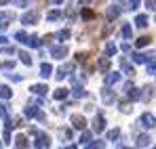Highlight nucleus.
Returning a JSON list of instances; mask_svg holds the SVG:
<instances>
[{"instance_id":"obj_39","label":"nucleus","mask_w":156,"mask_h":149,"mask_svg":"<svg viewBox=\"0 0 156 149\" xmlns=\"http://www.w3.org/2000/svg\"><path fill=\"white\" fill-rule=\"evenodd\" d=\"M0 67L2 69H13L15 67V61H0Z\"/></svg>"},{"instance_id":"obj_23","label":"nucleus","mask_w":156,"mask_h":149,"mask_svg":"<svg viewBox=\"0 0 156 149\" xmlns=\"http://www.w3.org/2000/svg\"><path fill=\"white\" fill-rule=\"evenodd\" d=\"M135 25H137V27H148V17H146L144 13L137 15V17H135Z\"/></svg>"},{"instance_id":"obj_22","label":"nucleus","mask_w":156,"mask_h":149,"mask_svg":"<svg viewBox=\"0 0 156 149\" xmlns=\"http://www.w3.org/2000/svg\"><path fill=\"white\" fill-rule=\"evenodd\" d=\"M38 111H40V109H38L36 105H27L26 109H23V113H26L27 118H36V116H38Z\"/></svg>"},{"instance_id":"obj_12","label":"nucleus","mask_w":156,"mask_h":149,"mask_svg":"<svg viewBox=\"0 0 156 149\" xmlns=\"http://www.w3.org/2000/svg\"><path fill=\"white\" fill-rule=\"evenodd\" d=\"M23 44H27V46H32V49H40V46H42V40H40L38 36H27Z\"/></svg>"},{"instance_id":"obj_18","label":"nucleus","mask_w":156,"mask_h":149,"mask_svg":"<svg viewBox=\"0 0 156 149\" xmlns=\"http://www.w3.org/2000/svg\"><path fill=\"white\" fill-rule=\"evenodd\" d=\"M120 36H122L125 40H131V38H133V29H131L129 23H122V27H120Z\"/></svg>"},{"instance_id":"obj_2","label":"nucleus","mask_w":156,"mask_h":149,"mask_svg":"<svg viewBox=\"0 0 156 149\" xmlns=\"http://www.w3.org/2000/svg\"><path fill=\"white\" fill-rule=\"evenodd\" d=\"M38 19H40V13H38V11H27V13L21 15V23H26V25L38 23Z\"/></svg>"},{"instance_id":"obj_36","label":"nucleus","mask_w":156,"mask_h":149,"mask_svg":"<svg viewBox=\"0 0 156 149\" xmlns=\"http://www.w3.org/2000/svg\"><path fill=\"white\" fill-rule=\"evenodd\" d=\"M59 17H61V11H49V13H47V19H49V21H57Z\"/></svg>"},{"instance_id":"obj_5","label":"nucleus","mask_w":156,"mask_h":149,"mask_svg":"<svg viewBox=\"0 0 156 149\" xmlns=\"http://www.w3.org/2000/svg\"><path fill=\"white\" fill-rule=\"evenodd\" d=\"M137 124H141L144 128H154V126H156V118L152 116V113H144L141 120H139Z\"/></svg>"},{"instance_id":"obj_13","label":"nucleus","mask_w":156,"mask_h":149,"mask_svg":"<svg viewBox=\"0 0 156 149\" xmlns=\"http://www.w3.org/2000/svg\"><path fill=\"white\" fill-rule=\"evenodd\" d=\"M131 59H133V63L141 65V63H146V61H148V55H144V52L135 50V52H131Z\"/></svg>"},{"instance_id":"obj_47","label":"nucleus","mask_w":156,"mask_h":149,"mask_svg":"<svg viewBox=\"0 0 156 149\" xmlns=\"http://www.w3.org/2000/svg\"><path fill=\"white\" fill-rule=\"evenodd\" d=\"M0 55H15V49H13V46H6V49H2Z\"/></svg>"},{"instance_id":"obj_35","label":"nucleus","mask_w":156,"mask_h":149,"mask_svg":"<svg viewBox=\"0 0 156 149\" xmlns=\"http://www.w3.org/2000/svg\"><path fill=\"white\" fill-rule=\"evenodd\" d=\"M19 57H21V63H23V65H32V57H30V52L21 50V52H19Z\"/></svg>"},{"instance_id":"obj_48","label":"nucleus","mask_w":156,"mask_h":149,"mask_svg":"<svg viewBox=\"0 0 156 149\" xmlns=\"http://www.w3.org/2000/svg\"><path fill=\"white\" fill-rule=\"evenodd\" d=\"M84 59H87V52H78V55H76V61H78V63H84Z\"/></svg>"},{"instance_id":"obj_41","label":"nucleus","mask_w":156,"mask_h":149,"mask_svg":"<svg viewBox=\"0 0 156 149\" xmlns=\"http://www.w3.org/2000/svg\"><path fill=\"white\" fill-rule=\"evenodd\" d=\"M137 4H139V0H129V2H127V8H129V11H135Z\"/></svg>"},{"instance_id":"obj_25","label":"nucleus","mask_w":156,"mask_h":149,"mask_svg":"<svg viewBox=\"0 0 156 149\" xmlns=\"http://www.w3.org/2000/svg\"><path fill=\"white\" fill-rule=\"evenodd\" d=\"M74 84H76V82H74ZM72 95H74V97H76V99H80V97H87V90H84V88H82V86H74V88H72Z\"/></svg>"},{"instance_id":"obj_32","label":"nucleus","mask_w":156,"mask_h":149,"mask_svg":"<svg viewBox=\"0 0 156 149\" xmlns=\"http://www.w3.org/2000/svg\"><path fill=\"white\" fill-rule=\"evenodd\" d=\"M89 141H93V132L91 130H82V137H80V143H89Z\"/></svg>"},{"instance_id":"obj_10","label":"nucleus","mask_w":156,"mask_h":149,"mask_svg":"<svg viewBox=\"0 0 156 149\" xmlns=\"http://www.w3.org/2000/svg\"><path fill=\"white\" fill-rule=\"evenodd\" d=\"M70 120H72V126H74V128H76V130H84V128H87V120H84V116H72V118H70Z\"/></svg>"},{"instance_id":"obj_14","label":"nucleus","mask_w":156,"mask_h":149,"mask_svg":"<svg viewBox=\"0 0 156 149\" xmlns=\"http://www.w3.org/2000/svg\"><path fill=\"white\" fill-rule=\"evenodd\" d=\"M47 90H49V88H47L44 84H34V86L30 88V93H34V95H38V97H44Z\"/></svg>"},{"instance_id":"obj_6","label":"nucleus","mask_w":156,"mask_h":149,"mask_svg":"<svg viewBox=\"0 0 156 149\" xmlns=\"http://www.w3.org/2000/svg\"><path fill=\"white\" fill-rule=\"evenodd\" d=\"M70 72H74V63H66V65H61V67L57 69V74H55V78H57V80H63L66 76L70 74Z\"/></svg>"},{"instance_id":"obj_4","label":"nucleus","mask_w":156,"mask_h":149,"mask_svg":"<svg viewBox=\"0 0 156 149\" xmlns=\"http://www.w3.org/2000/svg\"><path fill=\"white\" fill-rule=\"evenodd\" d=\"M51 55L55 59H63V57H68V46L66 44H57V46L51 49Z\"/></svg>"},{"instance_id":"obj_20","label":"nucleus","mask_w":156,"mask_h":149,"mask_svg":"<svg viewBox=\"0 0 156 149\" xmlns=\"http://www.w3.org/2000/svg\"><path fill=\"white\" fill-rule=\"evenodd\" d=\"M150 143H152V139H150L148 134H139V137H137V147H139V149H141V147H148Z\"/></svg>"},{"instance_id":"obj_28","label":"nucleus","mask_w":156,"mask_h":149,"mask_svg":"<svg viewBox=\"0 0 156 149\" xmlns=\"http://www.w3.org/2000/svg\"><path fill=\"white\" fill-rule=\"evenodd\" d=\"M13 19H15L13 13H0V23L2 25H9V21H13Z\"/></svg>"},{"instance_id":"obj_58","label":"nucleus","mask_w":156,"mask_h":149,"mask_svg":"<svg viewBox=\"0 0 156 149\" xmlns=\"http://www.w3.org/2000/svg\"><path fill=\"white\" fill-rule=\"evenodd\" d=\"M0 149H4V143H0Z\"/></svg>"},{"instance_id":"obj_9","label":"nucleus","mask_w":156,"mask_h":149,"mask_svg":"<svg viewBox=\"0 0 156 149\" xmlns=\"http://www.w3.org/2000/svg\"><path fill=\"white\" fill-rule=\"evenodd\" d=\"M114 99H116V97H114V90H112L110 86H105L104 90H101V101H104L105 105H112Z\"/></svg>"},{"instance_id":"obj_40","label":"nucleus","mask_w":156,"mask_h":149,"mask_svg":"<svg viewBox=\"0 0 156 149\" xmlns=\"http://www.w3.org/2000/svg\"><path fill=\"white\" fill-rule=\"evenodd\" d=\"M26 38H27L26 32H17V34H15V40H19V42H26Z\"/></svg>"},{"instance_id":"obj_54","label":"nucleus","mask_w":156,"mask_h":149,"mask_svg":"<svg viewBox=\"0 0 156 149\" xmlns=\"http://www.w3.org/2000/svg\"><path fill=\"white\" fill-rule=\"evenodd\" d=\"M53 2H55V4H61V2H63V0H53Z\"/></svg>"},{"instance_id":"obj_49","label":"nucleus","mask_w":156,"mask_h":149,"mask_svg":"<svg viewBox=\"0 0 156 149\" xmlns=\"http://www.w3.org/2000/svg\"><path fill=\"white\" fill-rule=\"evenodd\" d=\"M131 88H133V82H125V84H122V93H127V90H131Z\"/></svg>"},{"instance_id":"obj_19","label":"nucleus","mask_w":156,"mask_h":149,"mask_svg":"<svg viewBox=\"0 0 156 149\" xmlns=\"http://www.w3.org/2000/svg\"><path fill=\"white\" fill-rule=\"evenodd\" d=\"M68 95H70L68 88H57V90L53 93V97H55L57 101H66V99H68Z\"/></svg>"},{"instance_id":"obj_26","label":"nucleus","mask_w":156,"mask_h":149,"mask_svg":"<svg viewBox=\"0 0 156 149\" xmlns=\"http://www.w3.org/2000/svg\"><path fill=\"white\" fill-rule=\"evenodd\" d=\"M51 74H53V67L49 63H42V65H40V76H42V78H49Z\"/></svg>"},{"instance_id":"obj_46","label":"nucleus","mask_w":156,"mask_h":149,"mask_svg":"<svg viewBox=\"0 0 156 149\" xmlns=\"http://www.w3.org/2000/svg\"><path fill=\"white\" fill-rule=\"evenodd\" d=\"M6 76H9V80H13V82H21V80H23L21 76H17V74H6Z\"/></svg>"},{"instance_id":"obj_15","label":"nucleus","mask_w":156,"mask_h":149,"mask_svg":"<svg viewBox=\"0 0 156 149\" xmlns=\"http://www.w3.org/2000/svg\"><path fill=\"white\" fill-rule=\"evenodd\" d=\"M97 67H99V72H101V74H108V72H110V59H108L105 55L101 57V59H99Z\"/></svg>"},{"instance_id":"obj_17","label":"nucleus","mask_w":156,"mask_h":149,"mask_svg":"<svg viewBox=\"0 0 156 149\" xmlns=\"http://www.w3.org/2000/svg\"><path fill=\"white\" fill-rule=\"evenodd\" d=\"M120 69H122V72H125L127 76H131V78L135 76V69L131 67L129 63H127V59H122V57H120Z\"/></svg>"},{"instance_id":"obj_27","label":"nucleus","mask_w":156,"mask_h":149,"mask_svg":"<svg viewBox=\"0 0 156 149\" xmlns=\"http://www.w3.org/2000/svg\"><path fill=\"white\" fill-rule=\"evenodd\" d=\"M125 95L129 97V101H139V88H135V86H133V88H131V90H127Z\"/></svg>"},{"instance_id":"obj_53","label":"nucleus","mask_w":156,"mask_h":149,"mask_svg":"<svg viewBox=\"0 0 156 149\" xmlns=\"http://www.w3.org/2000/svg\"><path fill=\"white\" fill-rule=\"evenodd\" d=\"M118 149H133V147H125V145H118ZM139 149V147H137Z\"/></svg>"},{"instance_id":"obj_37","label":"nucleus","mask_w":156,"mask_h":149,"mask_svg":"<svg viewBox=\"0 0 156 149\" xmlns=\"http://www.w3.org/2000/svg\"><path fill=\"white\" fill-rule=\"evenodd\" d=\"M118 107H120V111H122V113H131V103H127V101H120V103H118Z\"/></svg>"},{"instance_id":"obj_31","label":"nucleus","mask_w":156,"mask_h":149,"mask_svg":"<svg viewBox=\"0 0 156 149\" xmlns=\"http://www.w3.org/2000/svg\"><path fill=\"white\" fill-rule=\"evenodd\" d=\"M118 137H120V128H112V130L105 134V139H108V141H116Z\"/></svg>"},{"instance_id":"obj_55","label":"nucleus","mask_w":156,"mask_h":149,"mask_svg":"<svg viewBox=\"0 0 156 149\" xmlns=\"http://www.w3.org/2000/svg\"><path fill=\"white\" fill-rule=\"evenodd\" d=\"M6 2H11V0H0V4H6Z\"/></svg>"},{"instance_id":"obj_33","label":"nucleus","mask_w":156,"mask_h":149,"mask_svg":"<svg viewBox=\"0 0 156 149\" xmlns=\"http://www.w3.org/2000/svg\"><path fill=\"white\" fill-rule=\"evenodd\" d=\"M0 97H2V99H11V97H13V90H11L9 86H0Z\"/></svg>"},{"instance_id":"obj_16","label":"nucleus","mask_w":156,"mask_h":149,"mask_svg":"<svg viewBox=\"0 0 156 149\" xmlns=\"http://www.w3.org/2000/svg\"><path fill=\"white\" fill-rule=\"evenodd\" d=\"M15 145H17V149H27L30 147V141H27L23 134H17L15 137Z\"/></svg>"},{"instance_id":"obj_57","label":"nucleus","mask_w":156,"mask_h":149,"mask_svg":"<svg viewBox=\"0 0 156 149\" xmlns=\"http://www.w3.org/2000/svg\"><path fill=\"white\" fill-rule=\"evenodd\" d=\"M80 2H82V4H87V2H89V0H80Z\"/></svg>"},{"instance_id":"obj_44","label":"nucleus","mask_w":156,"mask_h":149,"mask_svg":"<svg viewBox=\"0 0 156 149\" xmlns=\"http://www.w3.org/2000/svg\"><path fill=\"white\" fill-rule=\"evenodd\" d=\"M61 137H66V139L70 141V139H72V130H70V128H63V130H61Z\"/></svg>"},{"instance_id":"obj_24","label":"nucleus","mask_w":156,"mask_h":149,"mask_svg":"<svg viewBox=\"0 0 156 149\" xmlns=\"http://www.w3.org/2000/svg\"><path fill=\"white\" fill-rule=\"evenodd\" d=\"M80 17H82L84 21H91V19H95V13H93L91 8H82V11H80Z\"/></svg>"},{"instance_id":"obj_30","label":"nucleus","mask_w":156,"mask_h":149,"mask_svg":"<svg viewBox=\"0 0 156 149\" xmlns=\"http://www.w3.org/2000/svg\"><path fill=\"white\" fill-rule=\"evenodd\" d=\"M70 36H72V34H70V29H61V32H57V36H55V38H57V40H61V42H66V40H70Z\"/></svg>"},{"instance_id":"obj_1","label":"nucleus","mask_w":156,"mask_h":149,"mask_svg":"<svg viewBox=\"0 0 156 149\" xmlns=\"http://www.w3.org/2000/svg\"><path fill=\"white\" fill-rule=\"evenodd\" d=\"M34 137H36V141H34V149H49V147H51V139H49V134L36 130Z\"/></svg>"},{"instance_id":"obj_52","label":"nucleus","mask_w":156,"mask_h":149,"mask_svg":"<svg viewBox=\"0 0 156 149\" xmlns=\"http://www.w3.org/2000/svg\"><path fill=\"white\" fill-rule=\"evenodd\" d=\"M13 2H15L17 6H26V4H27V0H13Z\"/></svg>"},{"instance_id":"obj_34","label":"nucleus","mask_w":156,"mask_h":149,"mask_svg":"<svg viewBox=\"0 0 156 149\" xmlns=\"http://www.w3.org/2000/svg\"><path fill=\"white\" fill-rule=\"evenodd\" d=\"M146 69H148V74H156V59H148L146 61Z\"/></svg>"},{"instance_id":"obj_42","label":"nucleus","mask_w":156,"mask_h":149,"mask_svg":"<svg viewBox=\"0 0 156 149\" xmlns=\"http://www.w3.org/2000/svg\"><path fill=\"white\" fill-rule=\"evenodd\" d=\"M66 17L74 21V19H76V11H74V8H68V11H66Z\"/></svg>"},{"instance_id":"obj_11","label":"nucleus","mask_w":156,"mask_h":149,"mask_svg":"<svg viewBox=\"0 0 156 149\" xmlns=\"http://www.w3.org/2000/svg\"><path fill=\"white\" fill-rule=\"evenodd\" d=\"M120 78H122V76L116 74V72H108V74H105V86H112V84L120 82Z\"/></svg>"},{"instance_id":"obj_59","label":"nucleus","mask_w":156,"mask_h":149,"mask_svg":"<svg viewBox=\"0 0 156 149\" xmlns=\"http://www.w3.org/2000/svg\"><path fill=\"white\" fill-rule=\"evenodd\" d=\"M116 2H125V0H116Z\"/></svg>"},{"instance_id":"obj_29","label":"nucleus","mask_w":156,"mask_h":149,"mask_svg":"<svg viewBox=\"0 0 156 149\" xmlns=\"http://www.w3.org/2000/svg\"><path fill=\"white\" fill-rule=\"evenodd\" d=\"M105 141H89L87 143V149H104Z\"/></svg>"},{"instance_id":"obj_8","label":"nucleus","mask_w":156,"mask_h":149,"mask_svg":"<svg viewBox=\"0 0 156 149\" xmlns=\"http://www.w3.org/2000/svg\"><path fill=\"white\" fill-rule=\"evenodd\" d=\"M104 128H105V120H104V113L99 111L95 116V120H93V132H101Z\"/></svg>"},{"instance_id":"obj_45","label":"nucleus","mask_w":156,"mask_h":149,"mask_svg":"<svg viewBox=\"0 0 156 149\" xmlns=\"http://www.w3.org/2000/svg\"><path fill=\"white\" fill-rule=\"evenodd\" d=\"M53 38H55L53 34H47V36L42 38V44H51V42H53Z\"/></svg>"},{"instance_id":"obj_7","label":"nucleus","mask_w":156,"mask_h":149,"mask_svg":"<svg viewBox=\"0 0 156 149\" xmlns=\"http://www.w3.org/2000/svg\"><path fill=\"white\" fill-rule=\"evenodd\" d=\"M120 13H122V6H108L105 8V19L108 21H114Z\"/></svg>"},{"instance_id":"obj_21","label":"nucleus","mask_w":156,"mask_h":149,"mask_svg":"<svg viewBox=\"0 0 156 149\" xmlns=\"http://www.w3.org/2000/svg\"><path fill=\"white\" fill-rule=\"evenodd\" d=\"M150 42H152V38H150V36H141V38H137V40H135V46H137V49H144V46H148Z\"/></svg>"},{"instance_id":"obj_38","label":"nucleus","mask_w":156,"mask_h":149,"mask_svg":"<svg viewBox=\"0 0 156 149\" xmlns=\"http://www.w3.org/2000/svg\"><path fill=\"white\" fill-rule=\"evenodd\" d=\"M114 52H116V46H114V44H112V42H108V44H105V57H112V55H114Z\"/></svg>"},{"instance_id":"obj_43","label":"nucleus","mask_w":156,"mask_h":149,"mask_svg":"<svg viewBox=\"0 0 156 149\" xmlns=\"http://www.w3.org/2000/svg\"><path fill=\"white\" fill-rule=\"evenodd\" d=\"M144 2H146V6L150 11H156V0H144Z\"/></svg>"},{"instance_id":"obj_3","label":"nucleus","mask_w":156,"mask_h":149,"mask_svg":"<svg viewBox=\"0 0 156 149\" xmlns=\"http://www.w3.org/2000/svg\"><path fill=\"white\" fill-rule=\"evenodd\" d=\"M152 97H154V86H152V84H146V86L139 90V99L144 101V103H148Z\"/></svg>"},{"instance_id":"obj_56","label":"nucleus","mask_w":156,"mask_h":149,"mask_svg":"<svg viewBox=\"0 0 156 149\" xmlns=\"http://www.w3.org/2000/svg\"><path fill=\"white\" fill-rule=\"evenodd\" d=\"M66 149H76V147H74V145H70V147H66Z\"/></svg>"},{"instance_id":"obj_51","label":"nucleus","mask_w":156,"mask_h":149,"mask_svg":"<svg viewBox=\"0 0 156 149\" xmlns=\"http://www.w3.org/2000/svg\"><path fill=\"white\" fill-rule=\"evenodd\" d=\"M0 118H6V105H0Z\"/></svg>"},{"instance_id":"obj_50","label":"nucleus","mask_w":156,"mask_h":149,"mask_svg":"<svg viewBox=\"0 0 156 149\" xmlns=\"http://www.w3.org/2000/svg\"><path fill=\"white\" fill-rule=\"evenodd\" d=\"M120 50H122V52H131V46L127 42H122V44H120Z\"/></svg>"}]
</instances>
